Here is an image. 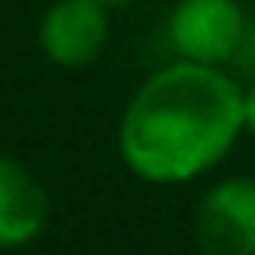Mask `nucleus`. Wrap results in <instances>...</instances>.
Segmentation results:
<instances>
[{
  "label": "nucleus",
  "instance_id": "obj_1",
  "mask_svg": "<svg viewBox=\"0 0 255 255\" xmlns=\"http://www.w3.org/2000/svg\"><path fill=\"white\" fill-rule=\"evenodd\" d=\"M243 131V92L215 64L179 60L143 80L120 120V159L147 183H183Z\"/></svg>",
  "mask_w": 255,
  "mask_h": 255
},
{
  "label": "nucleus",
  "instance_id": "obj_2",
  "mask_svg": "<svg viewBox=\"0 0 255 255\" xmlns=\"http://www.w3.org/2000/svg\"><path fill=\"white\" fill-rule=\"evenodd\" d=\"M247 16L235 0H179L167 16V40L179 60L223 64L235 56Z\"/></svg>",
  "mask_w": 255,
  "mask_h": 255
},
{
  "label": "nucleus",
  "instance_id": "obj_3",
  "mask_svg": "<svg viewBox=\"0 0 255 255\" xmlns=\"http://www.w3.org/2000/svg\"><path fill=\"white\" fill-rule=\"evenodd\" d=\"M191 231L203 255H255V179L215 183L199 199Z\"/></svg>",
  "mask_w": 255,
  "mask_h": 255
},
{
  "label": "nucleus",
  "instance_id": "obj_4",
  "mask_svg": "<svg viewBox=\"0 0 255 255\" xmlns=\"http://www.w3.org/2000/svg\"><path fill=\"white\" fill-rule=\"evenodd\" d=\"M108 4L100 0H56L40 24V48L52 64L84 68L108 40Z\"/></svg>",
  "mask_w": 255,
  "mask_h": 255
},
{
  "label": "nucleus",
  "instance_id": "obj_5",
  "mask_svg": "<svg viewBox=\"0 0 255 255\" xmlns=\"http://www.w3.org/2000/svg\"><path fill=\"white\" fill-rule=\"evenodd\" d=\"M48 195L40 179L12 155H0V247H24L44 231Z\"/></svg>",
  "mask_w": 255,
  "mask_h": 255
},
{
  "label": "nucleus",
  "instance_id": "obj_6",
  "mask_svg": "<svg viewBox=\"0 0 255 255\" xmlns=\"http://www.w3.org/2000/svg\"><path fill=\"white\" fill-rule=\"evenodd\" d=\"M231 60H235V68L243 76L255 80V20H247V32H243V40H239V48H235Z\"/></svg>",
  "mask_w": 255,
  "mask_h": 255
},
{
  "label": "nucleus",
  "instance_id": "obj_7",
  "mask_svg": "<svg viewBox=\"0 0 255 255\" xmlns=\"http://www.w3.org/2000/svg\"><path fill=\"white\" fill-rule=\"evenodd\" d=\"M243 128L255 135V80H251V88L243 92Z\"/></svg>",
  "mask_w": 255,
  "mask_h": 255
},
{
  "label": "nucleus",
  "instance_id": "obj_8",
  "mask_svg": "<svg viewBox=\"0 0 255 255\" xmlns=\"http://www.w3.org/2000/svg\"><path fill=\"white\" fill-rule=\"evenodd\" d=\"M100 4H128V0H100Z\"/></svg>",
  "mask_w": 255,
  "mask_h": 255
}]
</instances>
